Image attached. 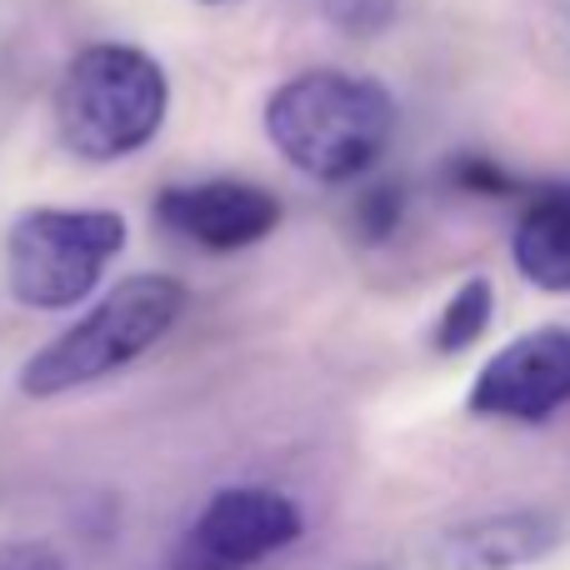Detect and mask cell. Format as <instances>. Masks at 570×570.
<instances>
[{
    "mask_svg": "<svg viewBox=\"0 0 570 570\" xmlns=\"http://www.w3.org/2000/svg\"><path fill=\"white\" fill-rule=\"evenodd\" d=\"M471 415L491 421H521L541 425L570 405V331L566 325H541V331L515 335L511 345L481 365L471 385Z\"/></svg>",
    "mask_w": 570,
    "mask_h": 570,
    "instance_id": "6",
    "label": "cell"
},
{
    "mask_svg": "<svg viewBox=\"0 0 570 570\" xmlns=\"http://www.w3.org/2000/svg\"><path fill=\"white\" fill-rule=\"evenodd\" d=\"M451 186L465 190V196H481V200H505V196H521V180L491 156H455L451 160Z\"/></svg>",
    "mask_w": 570,
    "mask_h": 570,
    "instance_id": "12",
    "label": "cell"
},
{
    "mask_svg": "<svg viewBox=\"0 0 570 570\" xmlns=\"http://www.w3.org/2000/svg\"><path fill=\"white\" fill-rule=\"evenodd\" d=\"M170 80L136 46H86L56 86V136L80 160H126L160 136Z\"/></svg>",
    "mask_w": 570,
    "mask_h": 570,
    "instance_id": "3",
    "label": "cell"
},
{
    "mask_svg": "<svg viewBox=\"0 0 570 570\" xmlns=\"http://www.w3.org/2000/svg\"><path fill=\"white\" fill-rule=\"evenodd\" d=\"M305 535L301 505L271 485H226L180 531L170 570H256Z\"/></svg>",
    "mask_w": 570,
    "mask_h": 570,
    "instance_id": "5",
    "label": "cell"
},
{
    "mask_svg": "<svg viewBox=\"0 0 570 570\" xmlns=\"http://www.w3.org/2000/svg\"><path fill=\"white\" fill-rule=\"evenodd\" d=\"M186 305L190 291L176 276L140 271V276L116 281V291H106L76 325H66L56 341H46L20 365V395L56 401V395H70L80 385L126 371L176 331Z\"/></svg>",
    "mask_w": 570,
    "mask_h": 570,
    "instance_id": "2",
    "label": "cell"
},
{
    "mask_svg": "<svg viewBox=\"0 0 570 570\" xmlns=\"http://www.w3.org/2000/svg\"><path fill=\"white\" fill-rule=\"evenodd\" d=\"M401 216H405L401 186H375L355 200V230H361V240H391Z\"/></svg>",
    "mask_w": 570,
    "mask_h": 570,
    "instance_id": "13",
    "label": "cell"
},
{
    "mask_svg": "<svg viewBox=\"0 0 570 570\" xmlns=\"http://www.w3.org/2000/svg\"><path fill=\"white\" fill-rule=\"evenodd\" d=\"M126 250V220L116 210H20L6 230V281L26 311H70L100 285Z\"/></svg>",
    "mask_w": 570,
    "mask_h": 570,
    "instance_id": "4",
    "label": "cell"
},
{
    "mask_svg": "<svg viewBox=\"0 0 570 570\" xmlns=\"http://www.w3.org/2000/svg\"><path fill=\"white\" fill-rule=\"evenodd\" d=\"M321 16L331 20L341 36H355V40H375L395 26L401 16V0H315Z\"/></svg>",
    "mask_w": 570,
    "mask_h": 570,
    "instance_id": "11",
    "label": "cell"
},
{
    "mask_svg": "<svg viewBox=\"0 0 570 570\" xmlns=\"http://www.w3.org/2000/svg\"><path fill=\"white\" fill-rule=\"evenodd\" d=\"M511 256H515V271L535 291H551V295L570 291V186L535 190L525 216L515 220Z\"/></svg>",
    "mask_w": 570,
    "mask_h": 570,
    "instance_id": "9",
    "label": "cell"
},
{
    "mask_svg": "<svg viewBox=\"0 0 570 570\" xmlns=\"http://www.w3.org/2000/svg\"><path fill=\"white\" fill-rule=\"evenodd\" d=\"M0 570H66V561L40 541H10L0 546Z\"/></svg>",
    "mask_w": 570,
    "mask_h": 570,
    "instance_id": "14",
    "label": "cell"
},
{
    "mask_svg": "<svg viewBox=\"0 0 570 570\" xmlns=\"http://www.w3.org/2000/svg\"><path fill=\"white\" fill-rule=\"evenodd\" d=\"M206 6H226V0H206Z\"/></svg>",
    "mask_w": 570,
    "mask_h": 570,
    "instance_id": "15",
    "label": "cell"
},
{
    "mask_svg": "<svg viewBox=\"0 0 570 570\" xmlns=\"http://www.w3.org/2000/svg\"><path fill=\"white\" fill-rule=\"evenodd\" d=\"M395 96L351 70H301L266 100V136L301 176L345 186L375 170L395 140Z\"/></svg>",
    "mask_w": 570,
    "mask_h": 570,
    "instance_id": "1",
    "label": "cell"
},
{
    "mask_svg": "<svg viewBox=\"0 0 570 570\" xmlns=\"http://www.w3.org/2000/svg\"><path fill=\"white\" fill-rule=\"evenodd\" d=\"M491 315H495V285L485 276H471L455 285V295L441 305L435 315V331H431V345L435 355H461L491 331Z\"/></svg>",
    "mask_w": 570,
    "mask_h": 570,
    "instance_id": "10",
    "label": "cell"
},
{
    "mask_svg": "<svg viewBox=\"0 0 570 570\" xmlns=\"http://www.w3.org/2000/svg\"><path fill=\"white\" fill-rule=\"evenodd\" d=\"M561 546V521L546 511H501L465 521L441 535L435 566L441 570H521Z\"/></svg>",
    "mask_w": 570,
    "mask_h": 570,
    "instance_id": "8",
    "label": "cell"
},
{
    "mask_svg": "<svg viewBox=\"0 0 570 570\" xmlns=\"http://www.w3.org/2000/svg\"><path fill=\"white\" fill-rule=\"evenodd\" d=\"M156 220L170 236L200 250H250L281 226V200L250 180H196V186H166L156 200Z\"/></svg>",
    "mask_w": 570,
    "mask_h": 570,
    "instance_id": "7",
    "label": "cell"
}]
</instances>
